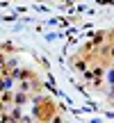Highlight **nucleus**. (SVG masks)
Masks as SVG:
<instances>
[{"instance_id":"nucleus-1","label":"nucleus","mask_w":114,"mask_h":123,"mask_svg":"<svg viewBox=\"0 0 114 123\" xmlns=\"http://www.w3.org/2000/svg\"><path fill=\"white\" fill-rule=\"evenodd\" d=\"M50 116H55V107H53V103H50L48 98L39 100V103H37V119L44 123V121H50Z\"/></svg>"}]
</instances>
